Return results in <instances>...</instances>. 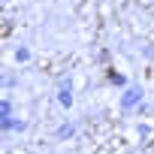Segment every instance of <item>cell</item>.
Returning a JSON list of instances; mask_svg holds the SVG:
<instances>
[{"mask_svg": "<svg viewBox=\"0 0 154 154\" xmlns=\"http://www.w3.org/2000/svg\"><path fill=\"white\" fill-rule=\"evenodd\" d=\"M60 103H63V106H69V103H72V97H69V88H63V91H60Z\"/></svg>", "mask_w": 154, "mask_h": 154, "instance_id": "obj_1", "label": "cell"}]
</instances>
